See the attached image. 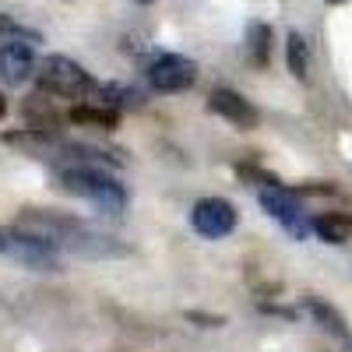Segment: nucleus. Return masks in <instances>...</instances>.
<instances>
[{"label": "nucleus", "instance_id": "obj_1", "mask_svg": "<svg viewBox=\"0 0 352 352\" xmlns=\"http://www.w3.org/2000/svg\"><path fill=\"white\" fill-rule=\"evenodd\" d=\"M56 187L85 197L88 204H96L99 212L106 215H124L127 208V190L116 176L102 173L99 162H67V166H56Z\"/></svg>", "mask_w": 352, "mask_h": 352}, {"label": "nucleus", "instance_id": "obj_2", "mask_svg": "<svg viewBox=\"0 0 352 352\" xmlns=\"http://www.w3.org/2000/svg\"><path fill=\"white\" fill-rule=\"evenodd\" d=\"M36 78H39V92L56 96V99H85V96L96 92V78L88 74L78 60L60 56V53L46 56V60L39 64V71H36Z\"/></svg>", "mask_w": 352, "mask_h": 352}, {"label": "nucleus", "instance_id": "obj_3", "mask_svg": "<svg viewBox=\"0 0 352 352\" xmlns=\"http://www.w3.org/2000/svg\"><path fill=\"white\" fill-rule=\"evenodd\" d=\"M257 201H261V208L268 212V215L289 232L292 240H307L310 232H314V222L307 219L300 197L292 194L289 187H282V184H275V187H261Z\"/></svg>", "mask_w": 352, "mask_h": 352}, {"label": "nucleus", "instance_id": "obj_4", "mask_svg": "<svg viewBox=\"0 0 352 352\" xmlns=\"http://www.w3.org/2000/svg\"><path fill=\"white\" fill-rule=\"evenodd\" d=\"M194 81H197V64L190 60V56H180V53H162L148 67V85L162 96L187 92Z\"/></svg>", "mask_w": 352, "mask_h": 352}, {"label": "nucleus", "instance_id": "obj_5", "mask_svg": "<svg viewBox=\"0 0 352 352\" xmlns=\"http://www.w3.org/2000/svg\"><path fill=\"white\" fill-rule=\"evenodd\" d=\"M190 226L204 240H222L236 229V208L226 197H201L190 208Z\"/></svg>", "mask_w": 352, "mask_h": 352}, {"label": "nucleus", "instance_id": "obj_6", "mask_svg": "<svg viewBox=\"0 0 352 352\" xmlns=\"http://www.w3.org/2000/svg\"><path fill=\"white\" fill-rule=\"evenodd\" d=\"M208 113L222 116L226 124L240 127V131H254L261 124V109L250 99H243L240 92H232V88H215L208 96Z\"/></svg>", "mask_w": 352, "mask_h": 352}, {"label": "nucleus", "instance_id": "obj_7", "mask_svg": "<svg viewBox=\"0 0 352 352\" xmlns=\"http://www.w3.org/2000/svg\"><path fill=\"white\" fill-rule=\"evenodd\" d=\"M36 71H39L36 53H32V46H28L25 39H11V43L0 46V78H4L8 85H21Z\"/></svg>", "mask_w": 352, "mask_h": 352}, {"label": "nucleus", "instance_id": "obj_8", "mask_svg": "<svg viewBox=\"0 0 352 352\" xmlns=\"http://www.w3.org/2000/svg\"><path fill=\"white\" fill-rule=\"evenodd\" d=\"M307 314L317 320V328H320V331H328L331 338H338L342 345H349V349H352V328L345 324V317H342L331 303L310 296V300H307Z\"/></svg>", "mask_w": 352, "mask_h": 352}, {"label": "nucleus", "instance_id": "obj_9", "mask_svg": "<svg viewBox=\"0 0 352 352\" xmlns=\"http://www.w3.org/2000/svg\"><path fill=\"white\" fill-rule=\"evenodd\" d=\"M67 120L71 124H81V127H99V131H113L116 124H120V109H113V106H71L67 113Z\"/></svg>", "mask_w": 352, "mask_h": 352}, {"label": "nucleus", "instance_id": "obj_10", "mask_svg": "<svg viewBox=\"0 0 352 352\" xmlns=\"http://www.w3.org/2000/svg\"><path fill=\"white\" fill-rule=\"evenodd\" d=\"M247 60L254 67H268V60H272V28L264 21L247 25Z\"/></svg>", "mask_w": 352, "mask_h": 352}, {"label": "nucleus", "instance_id": "obj_11", "mask_svg": "<svg viewBox=\"0 0 352 352\" xmlns=\"http://www.w3.org/2000/svg\"><path fill=\"white\" fill-rule=\"evenodd\" d=\"M314 232L324 243H345L349 232H352V219L342 215V212H324V215L314 219Z\"/></svg>", "mask_w": 352, "mask_h": 352}, {"label": "nucleus", "instance_id": "obj_12", "mask_svg": "<svg viewBox=\"0 0 352 352\" xmlns=\"http://www.w3.org/2000/svg\"><path fill=\"white\" fill-rule=\"evenodd\" d=\"M285 64H289V71L296 74L300 81L307 78V67H310V50H307V39H303L300 32H289V39H285Z\"/></svg>", "mask_w": 352, "mask_h": 352}, {"label": "nucleus", "instance_id": "obj_13", "mask_svg": "<svg viewBox=\"0 0 352 352\" xmlns=\"http://www.w3.org/2000/svg\"><path fill=\"white\" fill-rule=\"evenodd\" d=\"M25 116L32 120V127H56L60 124V116L53 113V106H50V99H43V92L39 96H28V102H25Z\"/></svg>", "mask_w": 352, "mask_h": 352}, {"label": "nucleus", "instance_id": "obj_14", "mask_svg": "<svg viewBox=\"0 0 352 352\" xmlns=\"http://www.w3.org/2000/svg\"><path fill=\"white\" fill-rule=\"evenodd\" d=\"M236 173L243 176V180H254V187H275L278 176L264 173V169H254V166H236Z\"/></svg>", "mask_w": 352, "mask_h": 352}, {"label": "nucleus", "instance_id": "obj_15", "mask_svg": "<svg viewBox=\"0 0 352 352\" xmlns=\"http://www.w3.org/2000/svg\"><path fill=\"white\" fill-rule=\"evenodd\" d=\"M0 254H8V229H0Z\"/></svg>", "mask_w": 352, "mask_h": 352}, {"label": "nucleus", "instance_id": "obj_16", "mask_svg": "<svg viewBox=\"0 0 352 352\" xmlns=\"http://www.w3.org/2000/svg\"><path fill=\"white\" fill-rule=\"evenodd\" d=\"M4 113H8V99H4V96H0V116H4Z\"/></svg>", "mask_w": 352, "mask_h": 352}, {"label": "nucleus", "instance_id": "obj_17", "mask_svg": "<svg viewBox=\"0 0 352 352\" xmlns=\"http://www.w3.org/2000/svg\"><path fill=\"white\" fill-rule=\"evenodd\" d=\"M328 4H345V0H328Z\"/></svg>", "mask_w": 352, "mask_h": 352}]
</instances>
